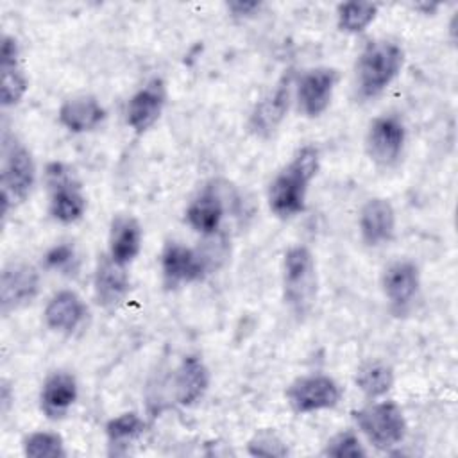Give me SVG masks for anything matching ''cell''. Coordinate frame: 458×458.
<instances>
[{
  "label": "cell",
  "instance_id": "6da1fadb",
  "mask_svg": "<svg viewBox=\"0 0 458 458\" xmlns=\"http://www.w3.org/2000/svg\"><path fill=\"white\" fill-rule=\"evenodd\" d=\"M318 170V150L304 145L268 186V208L279 218H292L304 209L306 193Z\"/></svg>",
  "mask_w": 458,
  "mask_h": 458
},
{
  "label": "cell",
  "instance_id": "7a4b0ae2",
  "mask_svg": "<svg viewBox=\"0 0 458 458\" xmlns=\"http://www.w3.org/2000/svg\"><path fill=\"white\" fill-rule=\"evenodd\" d=\"M403 48L394 41H372L358 59L356 77L360 95L365 98L379 95L401 72Z\"/></svg>",
  "mask_w": 458,
  "mask_h": 458
},
{
  "label": "cell",
  "instance_id": "3957f363",
  "mask_svg": "<svg viewBox=\"0 0 458 458\" xmlns=\"http://www.w3.org/2000/svg\"><path fill=\"white\" fill-rule=\"evenodd\" d=\"M284 301L295 315H306L317 297V268L313 254L304 245L286 250L283 261Z\"/></svg>",
  "mask_w": 458,
  "mask_h": 458
},
{
  "label": "cell",
  "instance_id": "277c9868",
  "mask_svg": "<svg viewBox=\"0 0 458 458\" xmlns=\"http://www.w3.org/2000/svg\"><path fill=\"white\" fill-rule=\"evenodd\" d=\"M352 415L360 431L377 449L394 447L406 435V420L403 410L394 401L374 403L354 411Z\"/></svg>",
  "mask_w": 458,
  "mask_h": 458
},
{
  "label": "cell",
  "instance_id": "5b68a950",
  "mask_svg": "<svg viewBox=\"0 0 458 458\" xmlns=\"http://www.w3.org/2000/svg\"><path fill=\"white\" fill-rule=\"evenodd\" d=\"M47 184L52 216L63 224L77 222L86 211V197L72 170L63 163H50L47 166Z\"/></svg>",
  "mask_w": 458,
  "mask_h": 458
},
{
  "label": "cell",
  "instance_id": "8992f818",
  "mask_svg": "<svg viewBox=\"0 0 458 458\" xmlns=\"http://www.w3.org/2000/svg\"><path fill=\"white\" fill-rule=\"evenodd\" d=\"M36 181V166L30 152L18 141L4 148L2 163V202L4 213L11 202H23Z\"/></svg>",
  "mask_w": 458,
  "mask_h": 458
},
{
  "label": "cell",
  "instance_id": "52a82bcc",
  "mask_svg": "<svg viewBox=\"0 0 458 458\" xmlns=\"http://www.w3.org/2000/svg\"><path fill=\"white\" fill-rule=\"evenodd\" d=\"M286 401L297 413L327 410L340 401V386L329 376H304L288 386Z\"/></svg>",
  "mask_w": 458,
  "mask_h": 458
},
{
  "label": "cell",
  "instance_id": "ba28073f",
  "mask_svg": "<svg viewBox=\"0 0 458 458\" xmlns=\"http://www.w3.org/2000/svg\"><path fill=\"white\" fill-rule=\"evenodd\" d=\"M406 131L397 116H377L367 132V152L370 159L381 166H390L401 156Z\"/></svg>",
  "mask_w": 458,
  "mask_h": 458
},
{
  "label": "cell",
  "instance_id": "9c48e42d",
  "mask_svg": "<svg viewBox=\"0 0 458 458\" xmlns=\"http://www.w3.org/2000/svg\"><path fill=\"white\" fill-rule=\"evenodd\" d=\"M336 82L338 72L335 68L318 66L308 70L297 84V102L301 111L310 118L320 116L331 102Z\"/></svg>",
  "mask_w": 458,
  "mask_h": 458
},
{
  "label": "cell",
  "instance_id": "30bf717a",
  "mask_svg": "<svg viewBox=\"0 0 458 458\" xmlns=\"http://www.w3.org/2000/svg\"><path fill=\"white\" fill-rule=\"evenodd\" d=\"M39 290V276L27 263H9L0 277V304L2 311L9 313L29 304Z\"/></svg>",
  "mask_w": 458,
  "mask_h": 458
},
{
  "label": "cell",
  "instance_id": "8fae6325",
  "mask_svg": "<svg viewBox=\"0 0 458 458\" xmlns=\"http://www.w3.org/2000/svg\"><path fill=\"white\" fill-rule=\"evenodd\" d=\"M383 293L395 313H404L419 293L420 277L413 261L399 259L388 265L381 277Z\"/></svg>",
  "mask_w": 458,
  "mask_h": 458
},
{
  "label": "cell",
  "instance_id": "7c38bea8",
  "mask_svg": "<svg viewBox=\"0 0 458 458\" xmlns=\"http://www.w3.org/2000/svg\"><path fill=\"white\" fill-rule=\"evenodd\" d=\"M206 268L208 259L199 250L174 242L165 245L161 254V270L168 286L197 281L204 276Z\"/></svg>",
  "mask_w": 458,
  "mask_h": 458
},
{
  "label": "cell",
  "instance_id": "4fadbf2b",
  "mask_svg": "<svg viewBox=\"0 0 458 458\" xmlns=\"http://www.w3.org/2000/svg\"><path fill=\"white\" fill-rule=\"evenodd\" d=\"M166 102V88L161 79L148 81L140 91H136L127 104V123L143 132L156 123Z\"/></svg>",
  "mask_w": 458,
  "mask_h": 458
},
{
  "label": "cell",
  "instance_id": "5bb4252c",
  "mask_svg": "<svg viewBox=\"0 0 458 458\" xmlns=\"http://www.w3.org/2000/svg\"><path fill=\"white\" fill-rule=\"evenodd\" d=\"M292 81L293 73L288 70L274 91H270L254 109L250 116V127L259 136H268L276 131V127L281 123L284 113L288 111L290 104V93H292Z\"/></svg>",
  "mask_w": 458,
  "mask_h": 458
},
{
  "label": "cell",
  "instance_id": "9a60e30c",
  "mask_svg": "<svg viewBox=\"0 0 458 458\" xmlns=\"http://www.w3.org/2000/svg\"><path fill=\"white\" fill-rule=\"evenodd\" d=\"M360 233L367 245L377 247L394 238L395 211L386 199H370L360 209Z\"/></svg>",
  "mask_w": 458,
  "mask_h": 458
},
{
  "label": "cell",
  "instance_id": "2e32d148",
  "mask_svg": "<svg viewBox=\"0 0 458 458\" xmlns=\"http://www.w3.org/2000/svg\"><path fill=\"white\" fill-rule=\"evenodd\" d=\"M95 297L100 306L116 308L129 292V276L125 265L116 263L111 256H102L95 270Z\"/></svg>",
  "mask_w": 458,
  "mask_h": 458
},
{
  "label": "cell",
  "instance_id": "e0dca14e",
  "mask_svg": "<svg viewBox=\"0 0 458 458\" xmlns=\"http://www.w3.org/2000/svg\"><path fill=\"white\" fill-rule=\"evenodd\" d=\"M86 313L88 310L82 299L72 290H63L48 301L45 308V322L50 329L70 335L82 324Z\"/></svg>",
  "mask_w": 458,
  "mask_h": 458
},
{
  "label": "cell",
  "instance_id": "ac0fdd59",
  "mask_svg": "<svg viewBox=\"0 0 458 458\" xmlns=\"http://www.w3.org/2000/svg\"><path fill=\"white\" fill-rule=\"evenodd\" d=\"M77 399V381L70 372L57 370L50 374L41 388V410L50 419H61Z\"/></svg>",
  "mask_w": 458,
  "mask_h": 458
},
{
  "label": "cell",
  "instance_id": "d6986e66",
  "mask_svg": "<svg viewBox=\"0 0 458 458\" xmlns=\"http://www.w3.org/2000/svg\"><path fill=\"white\" fill-rule=\"evenodd\" d=\"M106 118V109L93 95H77L59 109L61 123L73 132H86L98 127Z\"/></svg>",
  "mask_w": 458,
  "mask_h": 458
},
{
  "label": "cell",
  "instance_id": "ffe728a7",
  "mask_svg": "<svg viewBox=\"0 0 458 458\" xmlns=\"http://www.w3.org/2000/svg\"><path fill=\"white\" fill-rule=\"evenodd\" d=\"M141 249V225L131 215H118L111 222L109 231V256L120 263L129 265Z\"/></svg>",
  "mask_w": 458,
  "mask_h": 458
},
{
  "label": "cell",
  "instance_id": "44dd1931",
  "mask_svg": "<svg viewBox=\"0 0 458 458\" xmlns=\"http://www.w3.org/2000/svg\"><path fill=\"white\" fill-rule=\"evenodd\" d=\"M175 397L181 404L190 406L197 403L209 385V372L204 361L197 356H186L175 370Z\"/></svg>",
  "mask_w": 458,
  "mask_h": 458
},
{
  "label": "cell",
  "instance_id": "7402d4cb",
  "mask_svg": "<svg viewBox=\"0 0 458 458\" xmlns=\"http://www.w3.org/2000/svg\"><path fill=\"white\" fill-rule=\"evenodd\" d=\"M27 91V79L18 61V43L11 36L2 39V104L14 106Z\"/></svg>",
  "mask_w": 458,
  "mask_h": 458
},
{
  "label": "cell",
  "instance_id": "603a6c76",
  "mask_svg": "<svg viewBox=\"0 0 458 458\" xmlns=\"http://www.w3.org/2000/svg\"><path fill=\"white\" fill-rule=\"evenodd\" d=\"M222 216H224L222 199L211 188H206L202 193H199L186 209V218L190 225L202 234L215 233L222 222Z\"/></svg>",
  "mask_w": 458,
  "mask_h": 458
},
{
  "label": "cell",
  "instance_id": "cb8c5ba5",
  "mask_svg": "<svg viewBox=\"0 0 458 458\" xmlns=\"http://www.w3.org/2000/svg\"><path fill=\"white\" fill-rule=\"evenodd\" d=\"M358 388L370 399L386 394L394 385V372L383 361H367L356 374Z\"/></svg>",
  "mask_w": 458,
  "mask_h": 458
},
{
  "label": "cell",
  "instance_id": "d4e9b609",
  "mask_svg": "<svg viewBox=\"0 0 458 458\" xmlns=\"http://www.w3.org/2000/svg\"><path fill=\"white\" fill-rule=\"evenodd\" d=\"M338 27L356 34L365 30L377 14V4L372 2H344L338 5Z\"/></svg>",
  "mask_w": 458,
  "mask_h": 458
},
{
  "label": "cell",
  "instance_id": "484cf974",
  "mask_svg": "<svg viewBox=\"0 0 458 458\" xmlns=\"http://www.w3.org/2000/svg\"><path fill=\"white\" fill-rule=\"evenodd\" d=\"M23 451L30 458H63L66 456L63 438L57 433L36 431L23 442Z\"/></svg>",
  "mask_w": 458,
  "mask_h": 458
},
{
  "label": "cell",
  "instance_id": "4316f807",
  "mask_svg": "<svg viewBox=\"0 0 458 458\" xmlns=\"http://www.w3.org/2000/svg\"><path fill=\"white\" fill-rule=\"evenodd\" d=\"M145 431V422L138 413H122L114 419H111L106 426V433L109 442L114 444H125L134 438H138Z\"/></svg>",
  "mask_w": 458,
  "mask_h": 458
},
{
  "label": "cell",
  "instance_id": "83f0119b",
  "mask_svg": "<svg viewBox=\"0 0 458 458\" xmlns=\"http://www.w3.org/2000/svg\"><path fill=\"white\" fill-rule=\"evenodd\" d=\"M324 454L335 458H360L365 456V449L352 431H344L327 442Z\"/></svg>",
  "mask_w": 458,
  "mask_h": 458
},
{
  "label": "cell",
  "instance_id": "f1b7e54d",
  "mask_svg": "<svg viewBox=\"0 0 458 458\" xmlns=\"http://www.w3.org/2000/svg\"><path fill=\"white\" fill-rule=\"evenodd\" d=\"M249 453L254 456H284L288 449L277 435L261 431L249 442Z\"/></svg>",
  "mask_w": 458,
  "mask_h": 458
},
{
  "label": "cell",
  "instance_id": "f546056e",
  "mask_svg": "<svg viewBox=\"0 0 458 458\" xmlns=\"http://www.w3.org/2000/svg\"><path fill=\"white\" fill-rule=\"evenodd\" d=\"M75 261V250L70 243H61L52 247L45 256V265L54 270H66Z\"/></svg>",
  "mask_w": 458,
  "mask_h": 458
},
{
  "label": "cell",
  "instance_id": "4dcf8cb0",
  "mask_svg": "<svg viewBox=\"0 0 458 458\" xmlns=\"http://www.w3.org/2000/svg\"><path fill=\"white\" fill-rule=\"evenodd\" d=\"M227 7L234 16H250L254 11H258L261 7V4H258V2H231V4H227Z\"/></svg>",
  "mask_w": 458,
  "mask_h": 458
}]
</instances>
